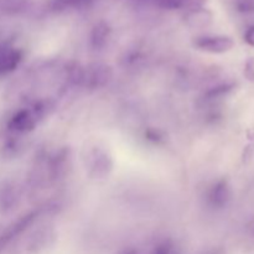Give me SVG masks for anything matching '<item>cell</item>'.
I'll list each match as a JSON object with an SVG mask.
<instances>
[{"instance_id":"6da1fadb","label":"cell","mask_w":254,"mask_h":254,"mask_svg":"<svg viewBox=\"0 0 254 254\" xmlns=\"http://www.w3.org/2000/svg\"><path fill=\"white\" fill-rule=\"evenodd\" d=\"M113 78V69L106 64H92L82 69L81 86L89 89H99L109 84Z\"/></svg>"},{"instance_id":"7a4b0ae2","label":"cell","mask_w":254,"mask_h":254,"mask_svg":"<svg viewBox=\"0 0 254 254\" xmlns=\"http://www.w3.org/2000/svg\"><path fill=\"white\" fill-rule=\"evenodd\" d=\"M192 45L198 51L222 55L230 52L235 47V41L232 37L226 35H201L192 40Z\"/></svg>"},{"instance_id":"3957f363","label":"cell","mask_w":254,"mask_h":254,"mask_svg":"<svg viewBox=\"0 0 254 254\" xmlns=\"http://www.w3.org/2000/svg\"><path fill=\"white\" fill-rule=\"evenodd\" d=\"M113 159L111 154L102 148H96L89 155L88 175L93 180H104L113 170Z\"/></svg>"},{"instance_id":"277c9868","label":"cell","mask_w":254,"mask_h":254,"mask_svg":"<svg viewBox=\"0 0 254 254\" xmlns=\"http://www.w3.org/2000/svg\"><path fill=\"white\" fill-rule=\"evenodd\" d=\"M37 218V212H29L26 213V216H22L19 220L15 221L14 223L9 226L6 230L2 233H0V253L6 248V246L9 245L11 241H14L17 236H20L21 233H24L32 223L35 222V220Z\"/></svg>"},{"instance_id":"5b68a950","label":"cell","mask_w":254,"mask_h":254,"mask_svg":"<svg viewBox=\"0 0 254 254\" xmlns=\"http://www.w3.org/2000/svg\"><path fill=\"white\" fill-rule=\"evenodd\" d=\"M37 122L39 121L35 118V116L30 109H20L9 119L7 129L12 134L22 135V134H27L34 130L36 128Z\"/></svg>"},{"instance_id":"8992f818","label":"cell","mask_w":254,"mask_h":254,"mask_svg":"<svg viewBox=\"0 0 254 254\" xmlns=\"http://www.w3.org/2000/svg\"><path fill=\"white\" fill-rule=\"evenodd\" d=\"M231 188L225 179L213 184L207 192V202L212 208H225L231 201Z\"/></svg>"},{"instance_id":"52a82bcc","label":"cell","mask_w":254,"mask_h":254,"mask_svg":"<svg viewBox=\"0 0 254 254\" xmlns=\"http://www.w3.org/2000/svg\"><path fill=\"white\" fill-rule=\"evenodd\" d=\"M22 51L10 46H0V77L14 72L22 61Z\"/></svg>"},{"instance_id":"ba28073f","label":"cell","mask_w":254,"mask_h":254,"mask_svg":"<svg viewBox=\"0 0 254 254\" xmlns=\"http://www.w3.org/2000/svg\"><path fill=\"white\" fill-rule=\"evenodd\" d=\"M71 168V154L69 149H61L50 159L49 173L52 180H61L66 176Z\"/></svg>"},{"instance_id":"9c48e42d","label":"cell","mask_w":254,"mask_h":254,"mask_svg":"<svg viewBox=\"0 0 254 254\" xmlns=\"http://www.w3.org/2000/svg\"><path fill=\"white\" fill-rule=\"evenodd\" d=\"M141 4L151 5L164 10H193L203 7L207 0H138Z\"/></svg>"},{"instance_id":"30bf717a","label":"cell","mask_w":254,"mask_h":254,"mask_svg":"<svg viewBox=\"0 0 254 254\" xmlns=\"http://www.w3.org/2000/svg\"><path fill=\"white\" fill-rule=\"evenodd\" d=\"M213 16L210 10L205 7H197V9L189 10L184 15V21L191 29H206L212 22Z\"/></svg>"},{"instance_id":"8fae6325","label":"cell","mask_w":254,"mask_h":254,"mask_svg":"<svg viewBox=\"0 0 254 254\" xmlns=\"http://www.w3.org/2000/svg\"><path fill=\"white\" fill-rule=\"evenodd\" d=\"M55 241V232L52 228L42 227L39 228L34 235L31 236L29 241V248L30 252L32 253H40L42 251L46 250L49 246H51Z\"/></svg>"},{"instance_id":"7c38bea8","label":"cell","mask_w":254,"mask_h":254,"mask_svg":"<svg viewBox=\"0 0 254 254\" xmlns=\"http://www.w3.org/2000/svg\"><path fill=\"white\" fill-rule=\"evenodd\" d=\"M111 35L112 29L106 21L97 22L92 29L91 36H89V44H91L92 49L96 51L104 49L111 39Z\"/></svg>"},{"instance_id":"4fadbf2b","label":"cell","mask_w":254,"mask_h":254,"mask_svg":"<svg viewBox=\"0 0 254 254\" xmlns=\"http://www.w3.org/2000/svg\"><path fill=\"white\" fill-rule=\"evenodd\" d=\"M235 82H222V83H218L205 92L203 99L205 101H216V99L223 98L228 93H231L235 89Z\"/></svg>"},{"instance_id":"5bb4252c","label":"cell","mask_w":254,"mask_h":254,"mask_svg":"<svg viewBox=\"0 0 254 254\" xmlns=\"http://www.w3.org/2000/svg\"><path fill=\"white\" fill-rule=\"evenodd\" d=\"M29 7L27 0H0V11L15 15L26 11Z\"/></svg>"},{"instance_id":"9a60e30c","label":"cell","mask_w":254,"mask_h":254,"mask_svg":"<svg viewBox=\"0 0 254 254\" xmlns=\"http://www.w3.org/2000/svg\"><path fill=\"white\" fill-rule=\"evenodd\" d=\"M22 150V143L19 136H11L4 143L1 148V156L5 159H12L19 155Z\"/></svg>"},{"instance_id":"2e32d148","label":"cell","mask_w":254,"mask_h":254,"mask_svg":"<svg viewBox=\"0 0 254 254\" xmlns=\"http://www.w3.org/2000/svg\"><path fill=\"white\" fill-rule=\"evenodd\" d=\"M17 195L14 189L6 188L0 193V208L2 212H9L16 205Z\"/></svg>"},{"instance_id":"e0dca14e","label":"cell","mask_w":254,"mask_h":254,"mask_svg":"<svg viewBox=\"0 0 254 254\" xmlns=\"http://www.w3.org/2000/svg\"><path fill=\"white\" fill-rule=\"evenodd\" d=\"M50 7L52 11H64L71 7H78V1L77 0H52Z\"/></svg>"},{"instance_id":"ac0fdd59","label":"cell","mask_w":254,"mask_h":254,"mask_svg":"<svg viewBox=\"0 0 254 254\" xmlns=\"http://www.w3.org/2000/svg\"><path fill=\"white\" fill-rule=\"evenodd\" d=\"M233 4H235L236 10L241 14H254V0H233Z\"/></svg>"},{"instance_id":"d6986e66","label":"cell","mask_w":254,"mask_h":254,"mask_svg":"<svg viewBox=\"0 0 254 254\" xmlns=\"http://www.w3.org/2000/svg\"><path fill=\"white\" fill-rule=\"evenodd\" d=\"M174 250V245L170 240L161 241L160 243L155 246L151 251L150 254H170L171 251Z\"/></svg>"},{"instance_id":"ffe728a7","label":"cell","mask_w":254,"mask_h":254,"mask_svg":"<svg viewBox=\"0 0 254 254\" xmlns=\"http://www.w3.org/2000/svg\"><path fill=\"white\" fill-rule=\"evenodd\" d=\"M245 77L248 81L254 82V59L250 57L245 64Z\"/></svg>"},{"instance_id":"44dd1931","label":"cell","mask_w":254,"mask_h":254,"mask_svg":"<svg viewBox=\"0 0 254 254\" xmlns=\"http://www.w3.org/2000/svg\"><path fill=\"white\" fill-rule=\"evenodd\" d=\"M245 41L247 45L254 47V25L248 27L247 31L245 32Z\"/></svg>"},{"instance_id":"7402d4cb","label":"cell","mask_w":254,"mask_h":254,"mask_svg":"<svg viewBox=\"0 0 254 254\" xmlns=\"http://www.w3.org/2000/svg\"><path fill=\"white\" fill-rule=\"evenodd\" d=\"M146 138H148L149 140H153L154 143H159V141L163 139V136H161L156 130H149L148 133H146Z\"/></svg>"},{"instance_id":"603a6c76","label":"cell","mask_w":254,"mask_h":254,"mask_svg":"<svg viewBox=\"0 0 254 254\" xmlns=\"http://www.w3.org/2000/svg\"><path fill=\"white\" fill-rule=\"evenodd\" d=\"M200 254H225V250L222 247H211L202 251Z\"/></svg>"},{"instance_id":"cb8c5ba5","label":"cell","mask_w":254,"mask_h":254,"mask_svg":"<svg viewBox=\"0 0 254 254\" xmlns=\"http://www.w3.org/2000/svg\"><path fill=\"white\" fill-rule=\"evenodd\" d=\"M77 1H78V7H84L91 5L94 0H77Z\"/></svg>"},{"instance_id":"d4e9b609","label":"cell","mask_w":254,"mask_h":254,"mask_svg":"<svg viewBox=\"0 0 254 254\" xmlns=\"http://www.w3.org/2000/svg\"><path fill=\"white\" fill-rule=\"evenodd\" d=\"M121 254H139L138 250H135V248H128V250L123 251Z\"/></svg>"},{"instance_id":"484cf974","label":"cell","mask_w":254,"mask_h":254,"mask_svg":"<svg viewBox=\"0 0 254 254\" xmlns=\"http://www.w3.org/2000/svg\"><path fill=\"white\" fill-rule=\"evenodd\" d=\"M170 254H180V252H179L178 250H175V247H174V250L171 251V253Z\"/></svg>"}]
</instances>
